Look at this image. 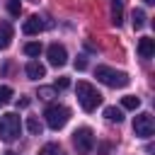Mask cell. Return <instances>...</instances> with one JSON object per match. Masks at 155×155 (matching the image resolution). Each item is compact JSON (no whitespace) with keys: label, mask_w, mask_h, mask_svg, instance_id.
Listing matches in <instances>:
<instances>
[{"label":"cell","mask_w":155,"mask_h":155,"mask_svg":"<svg viewBox=\"0 0 155 155\" xmlns=\"http://www.w3.org/2000/svg\"><path fill=\"white\" fill-rule=\"evenodd\" d=\"M131 17H133V29H143V27H145V19H148V17H145L143 10H133Z\"/></svg>","instance_id":"9a60e30c"},{"label":"cell","mask_w":155,"mask_h":155,"mask_svg":"<svg viewBox=\"0 0 155 155\" xmlns=\"http://www.w3.org/2000/svg\"><path fill=\"white\" fill-rule=\"evenodd\" d=\"M29 102H31L29 97H22V99H17V107H19V109H27V107H29Z\"/></svg>","instance_id":"cb8c5ba5"},{"label":"cell","mask_w":155,"mask_h":155,"mask_svg":"<svg viewBox=\"0 0 155 155\" xmlns=\"http://www.w3.org/2000/svg\"><path fill=\"white\" fill-rule=\"evenodd\" d=\"M39 97L41 99H53L56 97V90L53 87H39Z\"/></svg>","instance_id":"ffe728a7"},{"label":"cell","mask_w":155,"mask_h":155,"mask_svg":"<svg viewBox=\"0 0 155 155\" xmlns=\"http://www.w3.org/2000/svg\"><path fill=\"white\" fill-rule=\"evenodd\" d=\"M138 53H140V58H153L155 56V39L140 36L138 39Z\"/></svg>","instance_id":"ba28073f"},{"label":"cell","mask_w":155,"mask_h":155,"mask_svg":"<svg viewBox=\"0 0 155 155\" xmlns=\"http://www.w3.org/2000/svg\"><path fill=\"white\" fill-rule=\"evenodd\" d=\"M19 133H22V121H19V116L12 114V111L2 114V116H0V140L12 143L15 138H19Z\"/></svg>","instance_id":"3957f363"},{"label":"cell","mask_w":155,"mask_h":155,"mask_svg":"<svg viewBox=\"0 0 155 155\" xmlns=\"http://www.w3.org/2000/svg\"><path fill=\"white\" fill-rule=\"evenodd\" d=\"M41 51H44V48H41V44H39V41H29V44H24V53H27V56H31V58H34V56H39Z\"/></svg>","instance_id":"e0dca14e"},{"label":"cell","mask_w":155,"mask_h":155,"mask_svg":"<svg viewBox=\"0 0 155 155\" xmlns=\"http://www.w3.org/2000/svg\"><path fill=\"white\" fill-rule=\"evenodd\" d=\"M73 145H75V150H78L80 155H90L92 148H94V133H92V128H90V126L78 128V131L73 133Z\"/></svg>","instance_id":"5b68a950"},{"label":"cell","mask_w":155,"mask_h":155,"mask_svg":"<svg viewBox=\"0 0 155 155\" xmlns=\"http://www.w3.org/2000/svg\"><path fill=\"white\" fill-rule=\"evenodd\" d=\"M44 119H46V126H48V128L58 131V128H63V126L68 124V119H70V109L63 107V104H51V107L44 111Z\"/></svg>","instance_id":"277c9868"},{"label":"cell","mask_w":155,"mask_h":155,"mask_svg":"<svg viewBox=\"0 0 155 155\" xmlns=\"http://www.w3.org/2000/svg\"><path fill=\"white\" fill-rule=\"evenodd\" d=\"M39 155H61V148H58V143H46Z\"/></svg>","instance_id":"ac0fdd59"},{"label":"cell","mask_w":155,"mask_h":155,"mask_svg":"<svg viewBox=\"0 0 155 155\" xmlns=\"http://www.w3.org/2000/svg\"><path fill=\"white\" fill-rule=\"evenodd\" d=\"M5 155H17V153H15V150H7V153H5Z\"/></svg>","instance_id":"d4e9b609"},{"label":"cell","mask_w":155,"mask_h":155,"mask_svg":"<svg viewBox=\"0 0 155 155\" xmlns=\"http://www.w3.org/2000/svg\"><path fill=\"white\" fill-rule=\"evenodd\" d=\"M143 2H145V5H153V2H155V0H143Z\"/></svg>","instance_id":"484cf974"},{"label":"cell","mask_w":155,"mask_h":155,"mask_svg":"<svg viewBox=\"0 0 155 155\" xmlns=\"http://www.w3.org/2000/svg\"><path fill=\"white\" fill-rule=\"evenodd\" d=\"M27 131H29L31 136H41L44 126H41V121H39L36 116H29V119H27Z\"/></svg>","instance_id":"4fadbf2b"},{"label":"cell","mask_w":155,"mask_h":155,"mask_svg":"<svg viewBox=\"0 0 155 155\" xmlns=\"http://www.w3.org/2000/svg\"><path fill=\"white\" fill-rule=\"evenodd\" d=\"M46 56H48V63L56 65V68H61V65L68 63V51H65L63 44H51V46L46 48Z\"/></svg>","instance_id":"52a82bcc"},{"label":"cell","mask_w":155,"mask_h":155,"mask_svg":"<svg viewBox=\"0 0 155 155\" xmlns=\"http://www.w3.org/2000/svg\"><path fill=\"white\" fill-rule=\"evenodd\" d=\"M44 29V22H41V17H29V19H24V24H22V31L27 34V36H34V34H39Z\"/></svg>","instance_id":"9c48e42d"},{"label":"cell","mask_w":155,"mask_h":155,"mask_svg":"<svg viewBox=\"0 0 155 155\" xmlns=\"http://www.w3.org/2000/svg\"><path fill=\"white\" fill-rule=\"evenodd\" d=\"M12 87H7V85H0V104H5V102H10L12 99Z\"/></svg>","instance_id":"d6986e66"},{"label":"cell","mask_w":155,"mask_h":155,"mask_svg":"<svg viewBox=\"0 0 155 155\" xmlns=\"http://www.w3.org/2000/svg\"><path fill=\"white\" fill-rule=\"evenodd\" d=\"M12 36H15L12 24H10V22H0V51H5V48L12 44Z\"/></svg>","instance_id":"8fae6325"},{"label":"cell","mask_w":155,"mask_h":155,"mask_svg":"<svg viewBox=\"0 0 155 155\" xmlns=\"http://www.w3.org/2000/svg\"><path fill=\"white\" fill-rule=\"evenodd\" d=\"M133 131H136V136H140V138H150V136L155 133V121H153V114L140 111V114L133 119Z\"/></svg>","instance_id":"8992f818"},{"label":"cell","mask_w":155,"mask_h":155,"mask_svg":"<svg viewBox=\"0 0 155 155\" xmlns=\"http://www.w3.org/2000/svg\"><path fill=\"white\" fill-rule=\"evenodd\" d=\"M94 78H97L99 82H104L107 87H126V85L131 82L128 73H124V70H114V68H109V65H97Z\"/></svg>","instance_id":"7a4b0ae2"},{"label":"cell","mask_w":155,"mask_h":155,"mask_svg":"<svg viewBox=\"0 0 155 155\" xmlns=\"http://www.w3.org/2000/svg\"><path fill=\"white\" fill-rule=\"evenodd\" d=\"M73 65H75V70H85V68H87V58H85V56H78V58L73 61Z\"/></svg>","instance_id":"7402d4cb"},{"label":"cell","mask_w":155,"mask_h":155,"mask_svg":"<svg viewBox=\"0 0 155 155\" xmlns=\"http://www.w3.org/2000/svg\"><path fill=\"white\" fill-rule=\"evenodd\" d=\"M24 73H27L29 80H41V78L46 75V68H44L39 61H29V63L24 65Z\"/></svg>","instance_id":"30bf717a"},{"label":"cell","mask_w":155,"mask_h":155,"mask_svg":"<svg viewBox=\"0 0 155 155\" xmlns=\"http://www.w3.org/2000/svg\"><path fill=\"white\" fill-rule=\"evenodd\" d=\"M56 87L65 90V87H70V80H68V78H58V80H56Z\"/></svg>","instance_id":"603a6c76"},{"label":"cell","mask_w":155,"mask_h":155,"mask_svg":"<svg viewBox=\"0 0 155 155\" xmlns=\"http://www.w3.org/2000/svg\"><path fill=\"white\" fill-rule=\"evenodd\" d=\"M121 107L124 109H138L140 107V99L136 94H126V97H121Z\"/></svg>","instance_id":"2e32d148"},{"label":"cell","mask_w":155,"mask_h":155,"mask_svg":"<svg viewBox=\"0 0 155 155\" xmlns=\"http://www.w3.org/2000/svg\"><path fill=\"white\" fill-rule=\"evenodd\" d=\"M7 10H10V15H15V17H17V15L22 12V5H19V0H10V2H7Z\"/></svg>","instance_id":"44dd1931"},{"label":"cell","mask_w":155,"mask_h":155,"mask_svg":"<svg viewBox=\"0 0 155 155\" xmlns=\"http://www.w3.org/2000/svg\"><path fill=\"white\" fill-rule=\"evenodd\" d=\"M121 17H124V10H121V0H114L111 2V24H121Z\"/></svg>","instance_id":"5bb4252c"},{"label":"cell","mask_w":155,"mask_h":155,"mask_svg":"<svg viewBox=\"0 0 155 155\" xmlns=\"http://www.w3.org/2000/svg\"><path fill=\"white\" fill-rule=\"evenodd\" d=\"M104 119H107V121H116V124H121V121H124V111L116 109V107H107V109H104Z\"/></svg>","instance_id":"7c38bea8"},{"label":"cell","mask_w":155,"mask_h":155,"mask_svg":"<svg viewBox=\"0 0 155 155\" xmlns=\"http://www.w3.org/2000/svg\"><path fill=\"white\" fill-rule=\"evenodd\" d=\"M75 94H78V102H80V107H82L85 111H94V109L102 104V94L97 92V87L90 85V82H85V80L78 82Z\"/></svg>","instance_id":"6da1fadb"}]
</instances>
